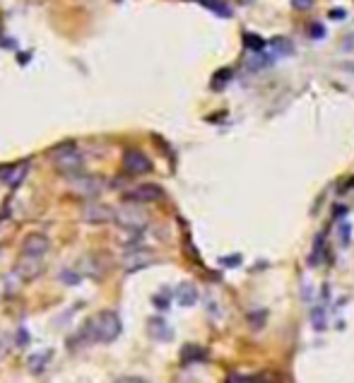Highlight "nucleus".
<instances>
[{"label": "nucleus", "instance_id": "1a4fd4ad", "mask_svg": "<svg viewBox=\"0 0 354 383\" xmlns=\"http://www.w3.org/2000/svg\"><path fill=\"white\" fill-rule=\"evenodd\" d=\"M224 383H280V376L273 371H263V374H229Z\"/></svg>", "mask_w": 354, "mask_h": 383}, {"label": "nucleus", "instance_id": "f03ea898", "mask_svg": "<svg viewBox=\"0 0 354 383\" xmlns=\"http://www.w3.org/2000/svg\"><path fill=\"white\" fill-rule=\"evenodd\" d=\"M116 222L121 224L123 229H131V232H138L148 224V212L140 210V205L135 202H128L121 210H116Z\"/></svg>", "mask_w": 354, "mask_h": 383}, {"label": "nucleus", "instance_id": "ddd939ff", "mask_svg": "<svg viewBox=\"0 0 354 383\" xmlns=\"http://www.w3.org/2000/svg\"><path fill=\"white\" fill-rule=\"evenodd\" d=\"M198 3H202L205 8H210L212 13H217V15H222V17L232 15V8H229L227 3H222V0H198Z\"/></svg>", "mask_w": 354, "mask_h": 383}, {"label": "nucleus", "instance_id": "f257e3e1", "mask_svg": "<svg viewBox=\"0 0 354 383\" xmlns=\"http://www.w3.org/2000/svg\"><path fill=\"white\" fill-rule=\"evenodd\" d=\"M87 333L94 342H114L121 335V318L116 311H101L87 323Z\"/></svg>", "mask_w": 354, "mask_h": 383}, {"label": "nucleus", "instance_id": "20e7f679", "mask_svg": "<svg viewBox=\"0 0 354 383\" xmlns=\"http://www.w3.org/2000/svg\"><path fill=\"white\" fill-rule=\"evenodd\" d=\"M82 219L84 222H92V224H104V222L116 219V212L111 210V207L101 205L97 200H87L82 207Z\"/></svg>", "mask_w": 354, "mask_h": 383}, {"label": "nucleus", "instance_id": "f8f14e48", "mask_svg": "<svg viewBox=\"0 0 354 383\" xmlns=\"http://www.w3.org/2000/svg\"><path fill=\"white\" fill-rule=\"evenodd\" d=\"M270 48H273L275 56H291V51H294V44H291L287 37H275L273 41H270Z\"/></svg>", "mask_w": 354, "mask_h": 383}, {"label": "nucleus", "instance_id": "9d476101", "mask_svg": "<svg viewBox=\"0 0 354 383\" xmlns=\"http://www.w3.org/2000/svg\"><path fill=\"white\" fill-rule=\"evenodd\" d=\"M150 263H152V253L150 251H133V253H128V256H126L123 268L133 273V270L145 268V266H150Z\"/></svg>", "mask_w": 354, "mask_h": 383}, {"label": "nucleus", "instance_id": "4468645a", "mask_svg": "<svg viewBox=\"0 0 354 383\" xmlns=\"http://www.w3.org/2000/svg\"><path fill=\"white\" fill-rule=\"evenodd\" d=\"M244 44H246V48H251V51H258L261 53L263 48H266V41H263L258 34H246L244 37Z\"/></svg>", "mask_w": 354, "mask_h": 383}, {"label": "nucleus", "instance_id": "dca6fc26", "mask_svg": "<svg viewBox=\"0 0 354 383\" xmlns=\"http://www.w3.org/2000/svg\"><path fill=\"white\" fill-rule=\"evenodd\" d=\"M313 5V0H291V8L294 10H308Z\"/></svg>", "mask_w": 354, "mask_h": 383}, {"label": "nucleus", "instance_id": "7ed1b4c3", "mask_svg": "<svg viewBox=\"0 0 354 383\" xmlns=\"http://www.w3.org/2000/svg\"><path fill=\"white\" fill-rule=\"evenodd\" d=\"M53 160H55V169H58L60 174H77L82 169V157L75 148L58 150Z\"/></svg>", "mask_w": 354, "mask_h": 383}, {"label": "nucleus", "instance_id": "2eb2a0df", "mask_svg": "<svg viewBox=\"0 0 354 383\" xmlns=\"http://www.w3.org/2000/svg\"><path fill=\"white\" fill-rule=\"evenodd\" d=\"M268 63H270V58H263V53H256V56H251V58H249V67H263Z\"/></svg>", "mask_w": 354, "mask_h": 383}, {"label": "nucleus", "instance_id": "f3484780", "mask_svg": "<svg viewBox=\"0 0 354 383\" xmlns=\"http://www.w3.org/2000/svg\"><path fill=\"white\" fill-rule=\"evenodd\" d=\"M345 10H342V8H335V10H330V13H328V17H330V20H335V22H340V20H345Z\"/></svg>", "mask_w": 354, "mask_h": 383}, {"label": "nucleus", "instance_id": "9b49d317", "mask_svg": "<svg viewBox=\"0 0 354 383\" xmlns=\"http://www.w3.org/2000/svg\"><path fill=\"white\" fill-rule=\"evenodd\" d=\"M176 299H178V304H181V306H193V304L198 301V290H195L193 285H188V283L178 285Z\"/></svg>", "mask_w": 354, "mask_h": 383}, {"label": "nucleus", "instance_id": "412c9836", "mask_svg": "<svg viewBox=\"0 0 354 383\" xmlns=\"http://www.w3.org/2000/svg\"><path fill=\"white\" fill-rule=\"evenodd\" d=\"M116 3H121V0H116Z\"/></svg>", "mask_w": 354, "mask_h": 383}, {"label": "nucleus", "instance_id": "6e6552de", "mask_svg": "<svg viewBox=\"0 0 354 383\" xmlns=\"http://www.w3.org/2000/svg\"><path fill=\"white\" fill-rule=\"evenodd\" d=\"M51 241L46 234H29L25 239V244H22V253L25 256H44V253L48 251Z\"/></svg>", "mask_w": 354, "mask_h": 383}, {"label": "nucleus", "instance_id": "0eeeda50", "mask_svg": "<svg viewBox=\"0 0 354 383\" xmlns=\"http://www.w3.org/2000/svg\"><path fill=\"white\" fill-rule=\"evenodd\" d=\"M162 195H164V193H162L159 186L143 183V186H138V188L128 193V202H135V205H140V202H155V200H159Z\"/></svg>", "mask_w": 354, "mask_h": 383}, {"label": "nucleus", "instance_id": "423d86ee", "mask_svg": "<svg viewBox=\"0 0 354 383\" xmlns=\"http://www.w3.org/2000/svg\"><path fill=\"white\" fill-rule=\"evenodd\" d=\"M44 270H46L44 256H25V253H22L20 263H17V273H20L25 280H37Z\"/></svg>", "mask_w": 354, "mask_h": 383}, {"label": "nucleus", "instance_id": "a211bd4d", "mask_svg": "<svg viewBox=\"0 0 354 383\" xmlns=\"http://www.w3.org/2000/svg\"><path fill=\"white\" fill-rule=\"evenodd\" d=\"M323 34H325V30H323V25H311V37L313 39H323Z\"/></svg>", "mask_w": 354, "mask_h": 383}, {"label": "nucleus", "instance_id": "39448f33", "mask_svg": "<svg viewBox=\"0 0 354 383\" xmlns=\"http://www.w3.org/2000/svg\"><path fill=\"white\" fill-rule=\"evenodd\" d=\"M123 169L131 176H140V174L152 171V162L148 160V155H143L140 150H128L126 157H123Z\"/></svg>", "mask_w": 354, "mask_h": 383}, {"label": "nucleus", "instance_id": "aec40b11", "mask_svg": "<svg viewBox=\"0 0 354 383\" xmlns=\"http://www.w3.org/2000/svg\"><path fill=\"white\" fill-rule=\"evenodd\" d=\"M3 357H5V340L3 335H0V362H3Z\"/></svg>", "mask_w": 354, "mask_h": 383}, {"label": "nucleus", "instance_id": "6ab92c4d", "mask_svg": "<svg viewBox=\"0 0 354 383\" xmlns=\"http://www.w3.org/2000/svg\"><path fill=\"white\" fill-rule=\"evenodd\" d=\"M116 383H148V381L138 379V376H126V379H118Z\"/></svg>", "mask_w": 354, "mask_h": 383}]
</instances>
